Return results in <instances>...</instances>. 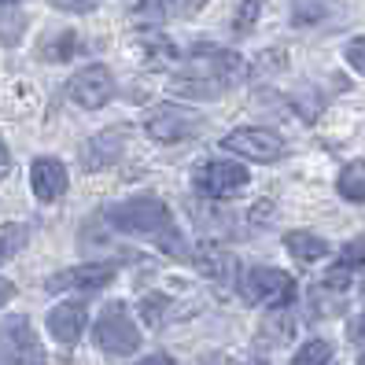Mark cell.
Listing matches in <instances>:
<instances>
[{
	"label": "cell",
	"instance_id": "1",
	"mask_svg": "<svg viewBox=\"0 0 365 365\" xmlns=\"http://www.w3.org/2000/svg\"><path fill=\"white\" fill-rule=\"evenodd\" d=\"M244 74L247 67L236 52L218 48V45H196L181 59L174 78H170V89L188 100H218L232 93L244 81Z\"/></svg>",
	"mask_w": 365,
	"mask_h": 365
},
{
	"label": "cell",
	"instance_id": "2",
	"mask_svg": "<svg viewBox=\"0 0 365 365\" xmlns=\"http://www.w3.org/2000/svg\"><path fill=\"white\" fill-rule=\"evenodd\" d=\"M107 222H111L118 232L137 236V240L155 244L163 255L170 259H192V251L185 244V236L174 222V210H170L159 196H130L118 207L107 210Z\"/></svg>",
	"mask_w": 365,
	"mask_h": 365
},
{
	"label": "cell",
	"instance_id": "3",
	"mask_svg": "<svg viewBox=\"0 0 365 365\" xmlns=\"http://www.w3.org/2000/svg\"><path fill=\"white\" fill-rule=\"evenodd\" d=\"M93 343L107 358H130L140 351V329L125 303H107L93 321Z\"/></svg>",
	"mask_w": 365,
	"mask_h": 365
},
{
	"label": "cell",
	"instance_id": "4",
	"mask_svg": "<svg viewBox=\"0 0 365 365\" xmlns=\"http://www.w3.org/2000/svg\"><path fill=\"white\" fill-rule=\"evenodd\" d=\"M236 292H240L247 307H288L295 299V281L284 269L251 266L236 277Z\"/></svg>",
	"mask_w": 365,
	"mask_h": 365
},
{
	"label": "cell",
	"instance_id": "5",
	"mask_svg": "<svg viewBox=\"0 0 365 365\" xmlns=\"http://www.w3.org/2000/svg\"><path fill=\"white\" fill-rule=\"evenodd\" d=\"M144 130L152 140L159 144H178V140H192L200 130H203V118L192 111L185 103H159L148 111L144 118Z\"/></svg>",
	"mask_w": 365,
	"mask_h": 365
},
{
	"label": "cell",
	"instance_id": "6",
	"mask_svg": "<svg viewBox=\"0 0 365 365\" xmlns=\"http://www.w3.org/2000/svg\"><path fill=\"white\" fill-rule=\"evenodd\" d=\"M192 181H196V188L203 192L207 200H232V196H240V192L247 188L251 174H247L244 163L210 159V163H200V166H196Z\"/></svg>",
	"mask_w": 365,
	"mask_h": 365
},
{
	"label": "cell",
	"instance_id": "7",
	"mask_svg": "<svg viewBox=\"0 0 365 365\" xmlns=\"http://www.w3.org/2000/svg\"><path fill=\"white\" fill-rule=\"evenodd\" d=\"M225 152L240 155V159H251V163H277L284 159L288 144L281 133L273 130H262V125H247V130H232L225 140H222Z\"/></svg>",
	"mask_w": 365,
	"mask_h": 365
},
{
	"label": "cell",
	"instance_id": "8",
	"mask_svg": "<svg viewBox=\"0 0 365 365\" xmlns=\"http://www.w3.org/2000/svg\"><path fill=\"white\" fill-rule=\"evenodd\" d=\"M0 351H4L8 365H48L45 361L48 354L23 314L4 317V325H0Z\"/></svg>",
	"mask_w": 365,
	"mask_h": 365
},
{
	"label": "cell",
	"instance_id": "9",
	"mask_svg": "<svg viewBox=\"0 0 365 365\" xmlns=\"http://www.w3.org/2000/svg\"><path fill=\"white\" fill-rule=\"evenodd\" d=\"M67 96L85 111H100L103 103L115 100V74L103 63H89L67 81Z\"/></svg>",
	"mask_w": 365,
	"mask_h": 365
},
{
	"label": "cell",
	"instance_id": "10",
	"mask_svg": "<svg viewBox=\"0 0 365 365\" xmlns=\"http://www.w3.org/2000/svg\"><path fill=\"white\" fill-rule=\"evenodd\" d=\"M111 281H115L111 262H81V266L52 273L45 281V288L48 292H96V288H107Z\"/></svg>",
	"mask_w": 365,
	"mask_h": 365
},
{
	"label": "cell",
	"instance_id": "11",
	"mask_svg": "<svg viewBox=\"0 0 365 365\" xmlns=\"http://www.w3.org/2000/svg\"><path fill=\"white\" fill-rule=\"evenodd\" d=\"M45 329L56 343H63V347H74V343L81 339V332L89 329V310H85V303H59L48 310L45 317Z\"/></svg>",
	"mask_w": 365,
	"mask_h": 365
},
{
	"label": "cell",
	"instance_id": "12",
	"mask_svg": "<svg viewBox=\"0 0 365 365\" xmlns=\"http://www.w3.org/2000/svg\"><path fill=\"white\" fill-rule=\"evenodd\" d=\"M122 148H125V130H103V133H96L93 140H85V148H81V170L96 174V170L115 166L122 159Z\"/></svg>",
	"mask_w": 365,
	"mask_h": 365
},
{
	"label": "cell",
	"instance_id": "13",
	"mask_svg": "<svg viewBox=\"0 0 365 365\" xmlns=\"http://www.w3.org/2000/svg\"><path fill=\"white\" fill-rule=\"evenodd\" d=\"M67 166H63L59 159H34L30 166V188H34V196L41 203H56L63 192H67Z\"/></svg>",
	"mask_w": 365,
	"mask_h": 365
},
{
	"label": "cell",
	"instance_id": "14",
	"mask_svg": "<svg viewBox=\"0 0 365 365\" xmlns=\"http://www.w3.org/2000/svg\"><path fill=\"white\" fill-rule=\"evenodd\" d=\"M192 266H196L200 273H207V277H214V281H222V284H229V281H236V259L218 244V240H203L196 251H192V259H188Z\"/></svg>",
	"mask_w": 365,
	"mask_h": 365
},
{
	"label": "cell",
	"instance_id": "15",
	"mask_svg": "<svg viewBox=\"0 0 365 365\" xmlns=\"http://www.w3.org/2000/svg\"><path fill=\"white\" fill-rule=\"evenodd\" d=\"M284 247L295 262H317V259H325L329 255V244L321 240L317 232H303V229H295L284 236Z\"/></svg>",
	"mask_w": 365,
	"mask_h": 365
},
{
	"label": "cell",
	"instance_id": "16",
	"mask_svg": "<svg viewBox=\"0 0 365 365\" xmlns=\"http://www.w3.org/2000/svg\"><path fill=\"white\" fill-rule=\"evenodd\" d=\"M26 34V11H23V0H0V41L8 48H15Z\"/></svg>",
	"mask_w": 365,
	"mask_h": 365
},
{
	"label": "cell",
	"instance_id": "17",
	"mask_svg": "<svg viewBox=\"0 0 365 365\" xmlns=\"http://www.w3.org/2000/svg\"><path fill=\"white\" fill-rule=\"evenodd\" d=\"M200 8H203V0H140L137 15L163 23V19H174V15H196Z\"/></svg>",
	"mask_w": 365,
	"mask_h": 365
},
{
	"label": "cell",
	"instance_id": "18",
	"mask_svg": "<svg viewBox=\"0 0 365 365\" xmlns=\"http://www.w3.org/2000/svg\"><path fill=\"white\" fill-rule=\"evenodd\" d=\"M78 52V34L74 30H52L41 41V59L45 63H67Z\"/></svg>",
	"mask_w": 365,
	"mask_h": 365
},
{
	"label": "cell",
	"instance_id": "19",
	"mask_svg": "<svg viewBox=\"0 0 365 365\" xmlns=\"http://www.w3.org/2000/svg\"><path fill=\"white\" fill-rule=\"evenodd\" d=\"M336 188H339V196L343 200H351V203H365V159H354L339 170V178H336Z\"/></svg>",
	"mask_w": 365,
	"mask_h": 365
},
{
	"label": "cell",
	"instance_id": "20",
	"mask_svg": "<svg viewBox=\"0 0 365 365\" xmlns=\"http://www.w3.org/2000/svg\"><path fill=\"white\" fill-rule=\"evenodd\" d=\"M332 11V0H292V23L295 26H317Z\"/></svg>",
	"mask_w": 365,
	"mask_h": 365
},
{
	"label": "cell",
	"instance_id": "21",
	"mask_svg": "<svg viewBox=\"0 0 365 365\" xmlns=\"http://www.w3.org/2000/svg\"><path fill=\"white\" fill-rule=\"evenodd\" d=\"M288 339H292V317H288V310L277 307V310L262 321L259 343H269V347H277V343H288Z\"/></svg>",
	"mask_w": 365,
	"mask_h": 365
},
{
	"label": "cell",
	"instance_id": "22",
	"mask_svg": "<svg viewBox=\"0 0 365 365\" xmlns=\"http://www.w3.org/2000/svg\"><path fill=\"white\" fill-rule=\"evenodd\" d=\"M329 358H332V343L329 339H310L299 347L292 365H329Z\"/></svg>",
	"mask_w": 365,
	"mask_h": 365
},
{
	"label": "cell",
	"instance_id": "23",
	"mask_svg": "<svg viewBox=\"0 0 365 365\" xmlns=\"http://www.w3.org/2000/svg\"><path fill=\"white\" fill-rule=\"evenodd\" d=\"M166 310H170V299L166 295H148L144 303H140V314H144V321H152V329L166 325Z\"/></svg>",
	"mask_w": 365,
	"mask_h": 365
},
{
	"label": "cell",
	"instance_id": "24",
	"mask_svg": "<svg viewBox=\"0 0 365 365\" xmlns=\"http://www.w3.org/2000/svg\"><path fill=\"white\" fill-rule=\"evenodd\" d=\"M23 244H26V225H8L4 232H0V262L11 259Z\"/></svg>",
	"mask_w": 365,
	"mask_h": 365
},
{
	"label": "cell",
	"instance_id": "25",
	"mask_svg": "<svg viewBox=\"0 0 365 365\" xmlns=\"http://www.w3.org/2000/svg\"><path fill=\"white\" fill-rule=\"evenodd\" d=\"M259 11H262V0H244V8L236 11L232 30H236V34H251V26H255V19H259Z\"/></svg>",
	"mask_w": 365,
	"mask_h": 365
},
{
	"label": "cell",
	"instance_id": "26",
	"mask_svg": "<svg viewBox=\"0 0 365 365\" xmlns=\"http://www.w3.org/2000/svg\"><path fill=\"white\" fill-rule=\"evenodd\" d=\"M343 56H347L351 71H358V74L365 78V37H354V41H347V48H343Z\"/></svg>",
	"mask_w": 365,
	"mask_h": 365
},
{
	"label": "cell",
	"instance_id": "27",
	"mask_svg": "<svg viewBox=\"0 0 365 365\" xmlns=\"http://www.w3.org/2000/svg\"><path fill=\"white\" fill-rule=\"evenodd\" d=\"M48 4L56 11H71V15H85V11H93L100 0H48Z\"/></svg>",
	"mask_w": 365,
	"mask_h": 365
},
{
	"label": "cell",
	"instance_id": "28",
	"mask_svg": "<svg viewBox=\"0 0 365 365\" xmlns=\"http://www.w3.org/2000/svg\"><path fill=\"white\" fill-rule=\"evenodd\" d=\"M130 365H174V358H170V354H152V358H140V361H130Z\"/></svg>",
	"mask_w": 365,
	"mask_h": 365
},
{
	"label": "cell",
	"instance_id": "29",
	"mask_svg": "<svg viewBox=\"0 0 365 365\" xmlns=\"http://www.w3.org/2000/svg\"><path fill=\"white\" fill-rule=\"evenodd\" d=\"M8 166H11V152H8V144H4V137H0V178L8 174Z\"/></svg>",
	"mask_w": 365,
	"mask_h": 365
},
{
	"label": "cell",
	"instance_id": "30",
	"mask_svg": "<svg viewBox=\"0 0 365 365\" xmlns=\"http://www.w3.org/2000/svg\"><path fill=\"white\" fill-rule=\"evenodd\" d=\"M8 299H15V284H11V281H4V277H0V307H4Z\"/></svg>",
	"mask_w": 365,
	"mask_h": 365
},
{
	"label": "cell",
	"instance_id": "31",
	"mask_svg": "<svg viewBox=\"0 0 365 365\" xmlns=\"http://www.w3.org/2000/svg\"><path fill=\"white\" fill-rule=\"evenodd\" d=\"M351 336H354V339H365V314H361V317L354 321V329H351Z\"/></svg>",
	"mask_w": 365,
	"mask_h": 365
},
{
	"label": "cell",
	"instance_id": "32",
	"mask_svg": "<svg viewBox=\"0 0 365 365\" xmlns=\"http://www.w3.org/2000/svg\"><path fill=\"white\" fill-rule=\"evenodd\" d=\"M358 365H365V354H361V358H358Z\"/></svg>",
	"mask_w": 365,
	"mask_h": 365
}]
</instances>
